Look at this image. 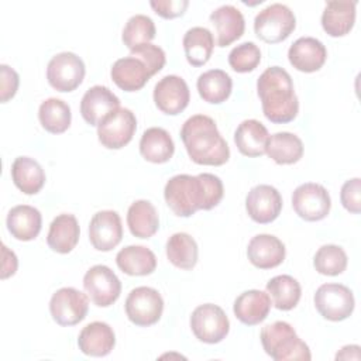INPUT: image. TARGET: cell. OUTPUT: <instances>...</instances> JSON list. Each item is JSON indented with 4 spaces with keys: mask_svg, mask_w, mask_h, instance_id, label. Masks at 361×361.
Here are the masks:
<instances>
[{
    "mask_svg": "<svg viewBox=\"0 0 361 361\" xmlns=\"http://www.w3.org/2000/svg\"><path fill=\"white\" fill-rule=\"evenodd\" d=\"M221 179L209 172L196 176L179 173L172 176L165 188L164 197L171 210L179 217H190L197 210H210L223 199Z\"/></svg>",
    "mask_w": 361,
    "mask_h": 361,
    "instance_id": "1",
    "label": "cell"
},
{
    "mask_svg": "<svg viewBox=\"0 0 361 361\" xmlns=\"http://www.w3.org/2000/svg\"><path fill=\"white\" fill-rule=\"evenodd\" d=\"M180 138L195 164L220 166L230 158L227 141L220 134L216 121L206 114L189 117L180 128Z\"/></svg>",
    "mask_w": 361,
    "mask_h": 361,
    "instance_id": "2",
    "label": "cell"
},
{
    "mask_svg": "<svg viewBox=\"0 0 361 361\" xmlns=\"http://www.w3.org/2000/svg\"><path fill=\"white\" fill-rule=\"evenodd\" d=\"M257 93L264 116L269 121L285 124L298 116L299 100L292 78L283 68H267L257 80Z\"/></svg>",
    "mask_w": 361,
    "mask_h": 361,
    "instance_id": "3",
    "label": "cell"
},
{
    "mask_svg": "<svg viewBox=\"0 0 361 361\" xmlns=\"http://www.w3.org/2000/svg\"><path fill=\"white\" fill-rule=\"evenodd\" d=\"M259 338L265 353L275 361H309L312 358L307 344L298 337L288 322L278 320L264 326Z\"/></svg>",
    "mask_w": 361,
    "mask_h": 361,
    "instance_id": "4",
    "label": "cell"
},
{
    "mask_svg": "<svg viewBox=\"0 0 361 361\" xmlns=\"http://www.w3.org/2000/svg\"><path fill=\"white\" fill-rule=\"evenodd\" d=\"M295 27L296 17L293 11L282 3L267 6L254 18L255 35L268 44H276L286 39Z\"/></svg>",
    "mask_w": 361,
    "mask_h": 361,
    "instance_id": "5",
    "label": "cell"
},
{
    "mask_svg": "<svg viewBox=\"0 0 361 361\" xmlns=\"http://www.w3.org/2000/svg\"><path fill=\"white\" fill-rule=\"evenodd\" d=\"M314 306L320 316L331 322H341L354 312L353 290L343 283H323L314 293Z\"/></svg>",
    "mask_w": 361,
    "mask_h": 361,
    "instance_id": "6",
    "label": "cell"
},
{
    "mask_svg": "<svg viewBox=\"0 0 361 361\" xmlns=\"http://www.w3.org/2000/svg\"><path fill=\"white\" fill-rule=\"evenodd\" d=\"M126 314L131 323L140 327L155 324L164 312V299L161 293L149 286L131 289L124 303Z\"/></svg>",
    "mask_w": 361,
    "mask_h": 361,
    "instance_id": "7",
    "label": "cell"
},
{
    "mask_svg": "<svg viewBox=\"0 0 361 361\" xmlns=\"http://www.w3.org/2000/svg\"><path fill=\"white\" fill-rule=\"evenodd\" d=\"M190 329L199 341L216 344L228 334L230 320L220 306L204 303L192 312Z\"/></svg>",
    "mask_w": 361,
    "mask_h": 361,
    "instance_id": "8",
    "label": "cell"
},
{
    "mask_svg": "<svg viewBox=\"0 0 361 361\" xmlns=\"http://www.w3.org/2000/svg\"><path fill=\"white\" fill-rule=\"evenodd\" d=\"M85 73L82 58L68 51L54 55L47 66L48 83L58 92L75 90L83 82Z\"/></svg>",
    "mask_w": 361,
    "mask_h": 361,
    "instance_id": "9",
    "label": "cell"
},
{
    "mask_svg": "<svg viewBox=\"0 0 361 361\" xmlns=\"http://www.w3.org/2000/svg\"><path fill=\"white\" fill-rule=\"evenodd\" d=\"M292 206L300 219L306 221H319L329 214L331 199L323 185L306 182L293 190Z\"/></svg>",
    "mask_w": 361,
    "mask_h": 361,
    "instance_id": "10",
    "label": "cell"
},
{
    "mask_svg": "<svg viewBox=\"0 0 361 361\" xmlns=\"http://www.w3.org/2000/svg\"><path fill=\"white\" fill-rule=\"evenodd\" d=\"M137 130V118L130 109L118 107L99 126L97 138L109 149H120L127 145Z\"/></svg>",
    "mask_w": 361,
    "mask_h": 361,
    "instance_id": "11",
    "label": "cell"
},
{
    "mask_svg": "<svg viewBox=\"0 0 361 361\" xmlns=\"http://www.w3.org/2000/svg\"><path fill=\"white\" fill-rule=\"evenodd\" d=\"M83 288L90 300L99 307L113 305L121 293L118 276L107 265H93L83 276Z\"/></svg>",
    "mask_w": 361,
    "mask_h": 361,
    "instance_id": "12",
    "label": "cell"
},
{
    "mask_svg": "<svg viewBox=\"0 0 361 361\" xmlns=\"http://www.w3.org/2000/svg\"><path fill=\"white\" fill-rule=\"evenodd\" d=\"M89 310L87 296L76 288L58 289L49 300V312L59 326H75L82 322Z\"/></svg>",
    "mask_w": 361,
    "mask_h": 361,
    "instance_id": "13",
    "label": "cell"
},
{
    "mask_svg": "<svg viewBox=\"0 0 361 361\" xmlns=\"http://www.w3.org/2000/svg\"><path fill=\"white\" fill-rule=\"evenodd\" d=\"M190 100L189 86L178 75H166L154 87L155 106L165 114L176 116L183 111Z\"/></svg>",
    "mask_w": 361,
    "mask_h": 361,
    "instance_id": "14",
    "label": "cell"
},
{
    "mask_svg": "<svg viewBox=\"0 0 361 361\" xmlns=\"http://www.w3.org/2000/svg\"><path fill=\"white\" fill-rule=\"evenodd\" d=\"M245 210L255 223H271L282 210V196L271 185H257L247 193Z\"/></svg>",
    "mask_w": 361,
    "mask_h": 361,
    "instance_id": "15",
    "label": "cell"
},
{
    "mask_svg": "<svg viewBox=\"0 0 361 361\" xmlns=\"http://www.w3.org/2000/svg\"><path fill=\"white\" fill-rule=\"evenodd\" d=\"M123 238V224L117 212L100 210L89 223V240L97 251H110Z\"/></svg>",
    "mask_w": 361,
    "mask_h": 361,
    "instance_id": "16",
    "label": "cell"
},
{
    "mask_svg": "<svg viewBox=\"0 0 361 361\" xmlns=\"http://www.w3.org/2000/svg\"><path fill=\"white\" fill-rule=\"evenodd\" d=\"M120 107V99L107 87L94 85L80 100V114L90 126H99L111 111Z\"/></svg>",
    "mask_w": 361,
    "mask_h": 361,
    "instance_id": "17",
    "label": "cell"
},
{
    "mask_svg": "<svg viewBox=\"0 0 361 361\" xmlns=\"http://www.w3.org/2000/svg\"><path fill=\"white\" fill-rule=\"evenodd\" d=\"M288 58L295 69L310 73L324 65L327 49L323 42L314 37H300L289 47Z\"/></svg>",
    "mask_w": 361,
    "mask_h": 361,
    "instance_id": "18",
    "label": "cell"
},
{
    "mask_svg": "<svg viewBox=\"0 0 361 361\" xmlns=\"http://www.w3.org/2000/svg\"><path fill=\"white\" fill-rule=\"evenodd\" d=\"M286 255L285 244L272 234L254 235L247 247L250 262L259 269H271L283 262Z\"/></svg>",
    "mask_w": 361,
    "mask_h": 361,
    "instance_id": "19",
    "label": "cell"
},
{
    "mask_svg": "<svg viewBox=\"0 0 361 361\" xmlns=\"http://www.w3.org/2000/svg\"><path fill=\"white\" fill-rule=\"evenodd\" d=\"M110 76L121 90L137 92L145 86L152 75L141 59L128 55L113 63Z\"/></svg>",
    "mask_w": 361,
    "mask_h": 361,
    "instance_id": "20",
    "label": "cell"
},
{
    "mask_svg": "<svg viewBox=\"0 0 361 361\" xmlns=\"http://www.w3.org/2000/svg\"><path fill=\"white\" fill-rule=\"evenodd\" d=\"M271 310V298L259 289H250L240 293L233 305L235 317L247 326L262 323Z\"/></svg>",
    "mask_w": 361,
    "mask_h": 361,
    "instance_id": "21",
    "label": "cell"
},
{
    "mask_svg": "<svg viewBox=\"0 0 361 361\" xmlns=\"http://www.w3.org/2000/svg\"><path fill=\"white\" fill-rule=\"evenodd\" d=\"M210 23L216 28L217 45L224 48L238 39L245 30L243 13L233 4H223L212 11Z\"/></svg>",
    "mask_w": 361,
    "mask_h": 361,
    "instance_id": "22",
    "label": "cell"
},
{
    "mask_svg": "<svg viewBox=\"0 0 361 361\" xmlns=\"http://www.w3.org/2000/svg\"><path fill=\"white\" fill-rule=\"evenodd\" d=\"M79 350L92 357H104L116 345V334L104 322H92L86 324L78 337Z\"/></svg>",
    "mask_w": 361,
    "mask_h": 361,
    "instance_id": "23",
    "label": "cell"
},
{
    "mask_svg": "<svg viewBox=\"0 0 361 361\" xmlns=\"http://www.w3.org/2000/svg\"><path fill=\"white\" fill-rule=\"evenodd\" d=\"M355 1L330 0L322 13V27L330 37H343L355 23Z\"/></svg>",
    "mask_w": 361,
    "mask_h": 361,
    "instance_id": "24",
    "label": "cell"
},
{
    "mask_svg": "<svg viewBox=\"0 0 361 361\" xmlns=\"http://www.w3.org/2000/svg\"><path fill=\"white\" fill-rule=\"evenodd\" d=\"M6 224L14 238L20 241H31L41 231L42 216L34 206L18 204L10 209Z\"/></svg>",
    "mask_w": 361,
    "mask_h": 361,
    "instance_id": "25",
    "label": "cell"
},
{
    "mask_svg": "<svg viewBox=\"0 0 361 361\" xmlns=\"http://www.w3.org/2000/svg\"><path fill=\"white\" fill-rule=\"evenodd\" d=\"M269 134L267 127L254 118L244 120L234 133V142L238 151L245 157H261L267 152Z\"/></svg>",
    "mask_w": 361,
    "mask_h": 361,
    "instance_id": "26",
    "label": "cell"
},
{
    "mask_svg": "<svg viewBox=\"0 0 361 361\" xmlns=\"http://www.w3.org/2000/svg\"><path fill=\"white\" fill-rule=\"evenodd\" d=\"M79 235L80 228L76 217L69 213H62L51 221L47 244L55 252L68 254L76 247Z\"/></svg>",
    "mask_w": 361,
    "mask_h": 361,
    "instance_id": "27",
    "label": "cell"
},
{
    "mask_svg": "<svg viewBox=\"0 0 361 361\" xmlns=\"http://www.w3.org/2000/svg\"><path fill=\"white\" fill-rule=\"evenodd\" d=\"M175 152V144L169 133L162 127L147 128L140 140V154L152 164L168 162Z\"/></svg>",
    "mask_w": 361,
    "mask_h": 361,
    "instance_id": "28",
    "label": "cell"
},
{
    "mask_svg": "<svg viewBox=\"0 0 361 361\" xmlns=\"http://www.w3.org/2000/svg\"><path fill=\"white\" fill-rule=\"evenodd\" d=\"M116 264L127 275L144 276L155 271L157 257L144 245H127L117 252Z\"/></svg>",
    "mask_w": 361,
    "mask_h": 361,
    "instance_id": "29",
    "label": "cell"
},
{
    "mask_svg": "<svg viewBox=\"0 0 361 361\" xmlns=\"http://www.w3.org/2000/svg\"><path fill=\"white\" fill-rule=\"evenodd\" d=\"M11 179L23 193L35 195L45 183V172L34 158L17 157L11 165Z\"/></svg>",
    "mask_w": 361,
    "mask_h": 361,
    "instance_id": "30",
    "label": "cell"
},
{
    "mask_svg": "<svg viewBox=\"0 0 361 361\" xmlns=\"http://www.w3.org/2000/svg\"><path fill=\"white\" fill-rule=\"evenodd\" d=\"M127 226L134 237H152L159 227V219L154 204L144 199L131 203L127 212Z\"/></svg>",
    "mask_w": 361,
    "mask_h": 361,
    "instance_id": "31",
    "label": "cell"
},
{
    "mask_svg": "<svg viewBox=\"0 0 361 361\" xmlns=\"http://www.w3.org/2000/svg\"><path fill=\"white\" fill-rule=\"evenodd\" d=\"M182 45L188 62L192 66H203L213 54L214 38L209 28L192 27L185 32Z\"/></svg>",
    "mask_w": 361,
    "mask_h": 361,
    "instance_id": "32",
    "label": "cell"
},
{
    "mask_svg": "<svg viewBox=\"0 0 361 361\" xmlns=\"http://www.w3.org/2000/svg\"><path fill=\"white\" fill-rule=\"evenodd\" d=\"M200 97L212 104H220L226 102L233 89V80L230 75L223 69H210L203 72L196 82Z\"/></svg>",
    "mask_w": 361,
    "mask_h": 361,
    "instance_id": "33",
    "label": "cell"
},
{
    "mask_svg": "<svg viewBox=\"0 0 361 361\" xmlns=\"http://www.w3.org/2000/svg\"><path fill=\"white\" fill-rule=\"evenodd\" d=\"M265 154L279 165H290L302 158L303 142L296 134L288 131L275 133L269 135Z\"/></svg>",
    "mask_w": 361,
    "mask_h": 361,
    "instance_id": "34",
    "label": "cell"
},
{
    "mask_svg": "<svg viewBox=\"0 0 361 361\" xmlns=\"http://www.w3.org/2000/svg\"><path fill=\"white\" fill-rule=\"evenodd\" d=\"M267 293L279 310L293 309L302 296L300 283L290 275H276L267 283Z\"/></svg>",
    "mask_w": 361,
    "mask_h": 361,
    "instance_id": "35",
    "label": "cell"
},
{
    "mask_svg": "<svg viewBox=\"0 0 361 361\" xmlns=\"http://www.w3.org/2000/svg\"><path fill=\"white\" fill-rule=\"evenodd\" d=\"M38 118L44 130L52 134H61L71 126V107L62 99L49 97L41 103L38 109Z\"/></svg>",
    "mask_w": 361,
    "mask_h": 361,
    "instance_id": "36",
    "label": "cell"
},
{
    "mask_svg": "<svg viewBox=\"0 0 361 361\" xmlns=\"http://www.w3.org/2000/svg\"><path fill=\"white\" fill-rule=\"evenodd\" d=\"M166 257L172 265L180 269H192L199 257L195 238L188 233H175L166 241Z\"/></svg>",
    "mask_w": 361,
    "mask_h": 361,
    "instance_id": "37",
    "label": "cell"
},
{
    "mask_svg": "<svg viewBox=\"0 0 361 361\" xmlns=\"http://www.w3.org/2000/svg\"><path fill=\"white\" fill-rule=\"evenodd\" d=\"M155 24L151 17L145 14L131 16L123 28V42L128 49L142 44H149L155 38Z\"/></svg>",
    "mask_w": 361,
    "mask_h": 361,
    "instance_id": "38",
    "label": "cell"
},
{
    "mask_svg": "<svg viewBox=\"0 0 361 361\" xmlns=\"http://www.w3.org/2000/svg\"><path fill=\"white\" fill-rule=\"evenodd\" d=\"M347 261V254L340 245L326 244L316 251L313 265L319 274L336 276L345 271Z\"/></svg>",
    "mask_w": 361,
    "mask_h": 361,
    "instance_id": "39",
    "label": "cell"
},
{
    "mask_svg": "<svg viewBox=\"0 0 361 361\" xmlns=\"http://www.w3.org/2000/svg\"><path fill=\"white\" fill-rule=\"evenodd\" d=\"M261 62L259 48L251 42H241L234 47L228 54V65L233 71L238 73H245L254 71Z\"/></svg>",
    "mask_w": 361,
    "mask_h": 361,
    "instance_id": "40",
    "label": "cell"
},
{
    "mask_svg": "<svg viewBox=\"0 0 361 361\" xmlns=\"http://www.w3.org/2000/svg\"><path fill=\"white\" fill-rule=\"evenodd\" d=\"M131 55L141 59L145 66L148 68V71L151 72V75L154 76L155 73H158L165 62H166V56H165V52L161 47L158 45H154V44H142V45H138L133 49H130Z\"/></svg>",
    "mask_w": 361,
    "mask_h": 361,
    "instance_id": "41",
    "label": "cell"
},
{
    "mask_svg": "<svg viewBox=\"0 0 361 361\" xmlns=\"http://www.w3.org/2000/svg\"><path fill=\"white\" fill-rule=\"evenodd\" d=\"M361 179L353 178L344 182L340 192V200L345 210L357 214L361 210Z\"/></svg>",
    "mask_w": 361,
    "mask_h": 361,
    "instance_id": "42",
    "label": "cell"
},
{
    "mask_svg": "<svg viewBox=\"0 0 361 361\" xmlns=\"http://www.w3.org/2000/svg\"><path fill=\"white\" fill-rule=\"evenodd\" d=\"M149 6L164 18H175L185 13L189 6L188 0H151Z\"/></svg>",
    "mask_w": 361,
    "mask_h": 361,
    "instance_id": "43",
    "label": "cell"
},
{
    "mask_svg": "<svg viewBox=\"0 0 361 361\" xmlns=\"http://www.w3.org/2000/svg\"><path fill=\"white\" fill-rule=\"evenodd\" d=\"M1 72V103L8 102L14 94L17 93L18 85H20V76L18 73L8 65L1 63L0 65Z\"/></svg>",
    "mask_w": 361,
    "mask_h": 361,
    "instance_id": "44",
    "label": "cell"
},
{
    "mask_svg": "<svg viewBox=\"0 0 361 361\" xmlns=\"http://www.w3.org/2000/svg\"><path fill=\"white\" fill-rule=\"evenodd\" d=\"M1 251H3V265H1V279H6L11 275L16 274L17 267H18V261H17V255L8 250L6 247V244L1 245Z\"/></svg>",
    "mask_w": 361,
    "mask_h": 361,
    "instance_id": "45",
    "label": "cell"
},
{
    "mask_svg": "<svg viewBox=\"0 0 361 361\" xmlns=\"http://www.w3.org/2000/svg\"><path fill=\"white\" fill-rule=\"evenodd\" d=\"M361 354H360V345L351 344V345H344L337 354H336V360H360Z\"/></svg>",
    "mask_w": 361,
    "mask_h": 361,
    "instance_id": "46",
    "label": "cell"
}]
</instances>
